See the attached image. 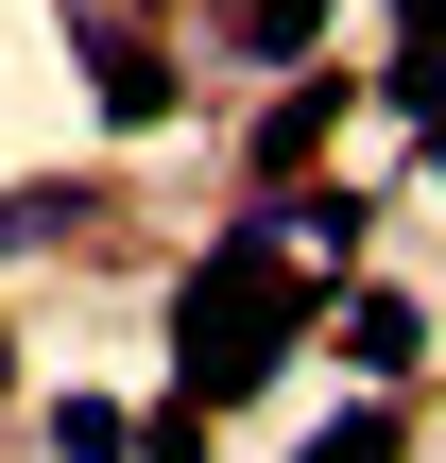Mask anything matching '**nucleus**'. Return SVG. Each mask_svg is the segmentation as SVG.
<instances>
[{"instance_id":"obj_1","label":"nucleus","mask_w":446,"mask_h":463,"mask_svg":"<svg viewBox=\"0 0 446 463\" xmlns=\"http://www.w3.org/2000/svg\"><path fill=\"white\" fill-rule=\"evenodd\" d=\"M309 326H327V275L275 241V206H241V223L172 275V395H189V412H223V395H258Z\"/></svg>"},{"instance_id":"obj_2","label":"nucleus","mask_w":446,"mask_h":463,"mask_svg":"<svg viewBox=\"0 0 446 463\" xmlns=\"http://www.w3.org/2000/svg\"><path fill=\"white\" fill-rule=\"evenodd\" d=\"M86 103H103L120 137H155V120H172L189 86H172V52H155V34H120V17H86Z\"/></svg>"},{"instance_id":"obj_3","label":"nucleus","mask_w":446,"mask_h":463,"mask_svg":"<svg viewBox=\"0 0 446 463\" xmlns=\"http://www.w3.org/2000/svg\"><path fill=\"white\" fill-rule=\"evenodd\" d=\"M275 241H292V258H309V275H361V241H378V206H361V189H344V172H327V189H309V172H292V189H275Z\"/></svg>"},{"instance_id":"obj_4","label":"nucleus","mask_w":446,"mask_h":463,"mask_svg":"<svg viewBox=\"0 0 446 463\" xmlns=\"http://www.w3.org/2000/svg\"><path fill=\"white\" fill-rule=\"evenodd\" d=\"M344 86H361V69H292V86L258 103V172H275V189H292V172L327 155V120H344Z\"/></svg>"},{"instance_id":"obj_5","label":"nucleus","mask_w":446,"mask_h":463,"mask_svg":"<svg viewBox=\"0 0 446 463\" xmlns=\"http://www.w3.org/2000/svg\"><path fill=\"white\" fill-rule=\"evenodd\" d=\"M344 361H361V378H413V361H430V309H413V292H361V275H344Z\"/></svg>"},{"instance_id":"obj_6","label":"nucleus","mask_w":446,"mask_h":463,"mask_svg":"<svg viewBox=\"0 0 446 463\" xmlns=\"http://www.w3.org/2000/svg\"><path fill=\"white\" fill-rule=\"evenodd\" d=\"M103 223V189L86 172H52V189H0V258H52V241H86Z\"/></svg>"},{"instance_id":"obj_7","label":"nucleus","mask_w":446,"mask_h":463,"mask_svg":"<svg viewBox=\"0 0 446 463\" xmlns=\"http://www.w3.org/2000/svg\"><path fill=\"white\" fill-rule=\"evenodd\" d=\"M223 17H241L258 69H309V34H327V0H223Z\"/></svg>"},{"instance_id":"obj_8","label":"nucleus","mask_w":446,"mask_h":463,"mask_svg":"<svg viewBox=\"0 0 446 463\" xmlns=\"http://www.w3.org/2000/svg\"><path fill=\"white\" fill-rule=\"evenodd\" d=\"M52 447H69V463H138V430H120L103 395H69V412H52Z\"/></svg>"},{"instance_id":"obj_9","label":"nucleus","mask_w":446,"mask_h":463,"mask_svg":"<svg viewBox=\"0 0 446 463\" xmlns=\"http://www.w3.org/2000/svg\"><path fill=\"white\" fill-rule=\"evenodd\" d=\"M395 447H413L395 412H344V430H309V463H395Z\"/></svg>"},{"instance_id":"obj_10","label":"nucleus","mask_w":446,"mask_h":463,"mask_svg":"<svg viewBox=\"0 0 446 463\" xmlns=\"http://www.w3.org/2000/svg\"><path fill=\"white\" fill-rule=\"evenodd\" d=\"M138 463H206V412H189V395H172V412H155V430H138Z\"/></svg>"},{"instance_id":"obj_11","label":"nucleus","mask_w":446,"mask_h":463,"mask_svg":"<svg viewBox=\"0 0 446 463\" xmlns=\"http://www.w3.org/2000/svg\"><path fill=\"white\" fill-rule=\"evenodd\" d=\"M0 378H17V361H0Z\"/></svg>"}]
</instances>
